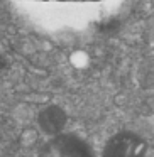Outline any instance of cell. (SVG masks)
<instances>
[{"label": "cell", "instance_id": "cell-1", "mask_svg": "<svg viewBox=\"0 0 154 157\" xmlns=\"http://www.w3.org/2000/svg\"><path fill=\"white\" fill-rule=\"evenodd\" d=\"M41 157H93L88 145L73 135H58L42 147Z\"/></svg>", "mask_w": 154, "mask_h": 157}, {"label": "cell", "instance_id": "cell-2", "mask_svg": "<svg viewBox=\"0 0 154 157\" xmlns=\"http://www.w3.org/2000/svg\"><path fill=\"white\" fill-rule=\"evenodd\" d=\"M144 147L132 135H119L109 144L105 157H142Z\"/></svg>", "mask_w": 154, "mask_h": 157}, {"label": "cell", "instance_id": "cell-3", "mask_svg": "<svg viewBox=\"0 0 154 157\" xmlns=\"http://www.w3.org/2000/svg\"><path fill=\"white\" fill-rule=\"evenodd\" d=\"M41 125L44 127L48 132H56V130L63 125V113L56 108L46 110L41 115Z\"/></svg>", "mask_w": 154, "mask_h": 157}]
</instances>
